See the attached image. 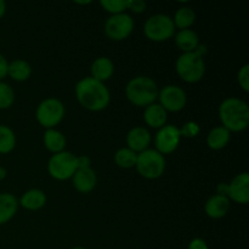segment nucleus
Instances as JSON below:
<instances>
[{"label": "nucleus", "mask_w": 249, "mask_h": 249, "mask_svg": "<svg viewBox=\"0 0 249 249\" xmlns=\"http://www.w3.org/2000/svg\"><path fill=\"white\" fill-rule=\"evenodd\" d=\"M175 44L184 53H192L199 45V38L192 29H182L178 32L175 36Z\"/></svg>", "instance_id": "obj_20"}, {"label": "nucleus", "mask_w": 249, "mask_h": 249, "mask_svg": "<svg viewBox=\"0 0 249 249\" xmlns=\"http://www.w3.org/2000/svg\"><path fill=\"white\" fill-rule=\"evenodd\" d=\"M73 186L78 192L82 194H89L96 186V174L91 168H83L77 169L74 175L72 177Z\"/></svg>", "instance_id": "obj_14"}, {"label": "nucleus", "mask_w": 249, "mask_h": 249, "mask_svg": "<svg viewBox=\"0 0 249 249\" xmlns=\"http://www.w3.org/2000/svg\"><path fill=\"white\" fill-rule=\"evenodd\" d=\"M157 83L150 77L139 75L133 78L125 87L126 99L138 107H147L158 99Z\"/></svg>", "instance_id": "obj_3"}, {"label": "nucleus", "mask_w": 249, "mask_h": 249, "mask_svg": "<svg viewBox=\"0 0 249 249\" xmlns=\"http://www.w3.org/2000/svg\"><path fill=\"white\" fill-rule=\"evenodd\" d=\"M15 101V92L9 84L0 82V109H6L12 106Z\"/></svg>", "instance_id": "obj_28"}, {"label": "nucleus", "mask_w": 249, "mask_h": 249, "mask_svg": "<svg viewBox=\"0 0 249 249\" xmlns=\"http://www.w3.org/2000/svg\"><path fill=\"white\" fill-rule=\"evenodd\" d=\"M6 12V4H5L4 0H0V18L5 15Z\"/></svg>", "instance_id": "obj_36"}, {"label": "nucleus", "mask_w": 249, "mask_h": 249, "mask_svg": "<svg viewBox=\"0 0 249 249\" xmlns=\"http://www.w3.org/2000/svg\"><path fill=\"white\" fill-rule=\"evenodd\" d=\"M136 160H138V153L128 147L119 148L114 155V162L119 168H123V169L135 167Z\"/></svg>", "instance_id": "obj_25"}, {"label": "nucleus", "mask_w": 249, "mask_h": 249, "mask_svg": "<svg viewBox=\"0 0 249 249\" xmlns=\"http://www.w3.org/2000/svg\"><path fill=\"white\" fill-rule=\"evenodd\" d=\"M75 96L85 109L91 112L104 111L111 100V95L105 83L91 77H87L77 83Z\"/></svg>", "instance_id": "obj_1"}, {"label": "nucleus", "mask_w": 249, "mask_h": 249, "mask_svg": "<svg viewBox=\"0 0 249 249\" xmlns=\"http://www.w3.org/2000/svg\"><path fill=\"white\" fill-rule=\"evenodd\" d=\"M229 209H230V199L221 195H214L209 197L204 206L206 214L212 219L224 218L228 214Z\"/></svg>", "instance_id": "obj_15"}, {"label": "nucleus", "mask_w": 249, "mask_h": 249, "mask_svg": "<svg viewBox=\"0 0 249 249\" xmlns=\"http://www.w3.org/2000/svg\"><path fill=\"white\" fill-rule=\"evenodd\" d=\"M168 118V112L160 104H152L145 107L143 111V121L148 126L155 129H160L165 125Z\"/></svg>", "instance_id": "obj_16"}, {"label": "nucleus", "mask_w": 249, "mask_h": 249, "mask_svg": "<svg viewBox=\"0 0 249 249\" xmlns=\"http://www.w3.org/2000/svg\"><path fill=\"white\" fill-rule=\"evenodd\" d=\"M146 38L152 41H165L172 38L175 33V26L172 17L168 15L157 14L148 17L143 26Z\"/></svg>", "instance_id": "obj_6"}, {"label": "nucleus", "mask_w": 249, "mask_h": 249, "mask_svg": "<svg viewBox=\"0 0 249 249\" xmlns=\"http://www.w3.org/2000/svg\"><path fill=\"white\" fill-rule=\"evenodd\" d=\"M77 169V156L68 151L55 153L48 163L49 174L51 175V178L60 181L71 179Z\"/></svg>", "instance_id": "obj_8"}, {"label": "nucleus", "mask_w": 249, "mask_h": 249, "mask_svg": "<svg viewBox=\"0 0 249 249\" xmlns=\"http://www.w3.org/2000/svg\"><path fill=\"white\" fill-rule=\"evenodd\" d=\"M6 174H7L6 169H5V168H2V167H0V180L4 179V178L6 177Z\"/></svg>", "instance_id": "obj_37"}, {"label": "nucleus", "mask_w": 249, "mask_h": 249, "mask_svg": "<svg viewBox=\"0 0 249 249\" xmlns=\"http://www.w3.org/2000/svg\"><path fill=\"white\" fill-rule=\"evenodd\" d=\"M32 74V67L27 61L24 60H15L9 63L7 67V75L12 78L16 82H24L28 79Z\"/></svg>", "instance_id": "obj_23"}, {"label": "nucleus", "mask_w": 249, "mask_h": 249, "mask_svg": "<svg viewBox=\"0 0 249 249\" xmlns=\"http://www.w3.org/2000/svg\"><path fill=\"white\" fill-rule=\"evenodd\" d=\"M44 145L53 155L65 151L66 138L61 131L56 129H46L44 133Z\"/></svg>", "instance_id": "obj_22"}, {"label": "nucleus", "mask_w": 249, "mask_h": 249, "mask_svg": "<svg viewBox=\"0 0 249 249\" xmlns=\"http://www.w3.org/2000/svg\"><path fill=\"white\" fill-rule=\"evenodd\" d=\"M90 71H91V78L105 83L113 75L114 63L112 62L111 58L102 56V57H97L92 62Z\"/></svg>", "instance_id": "obj_17"}, {"label": "nucleus", "mask_w": 249, "mask_h": 249, "mask_svg": "<svg viewBox=\"0 0 249 249\" xmlns=\"http://www.w3.org/2000/svg\"><path fill=\"white\" fill-rule=\"evenodd\" d=\"M16 146L14 130L6 125H0V153H10Z\"/></svg>", "instance_id": "obj_26"}, {"label": "nucleus", "mask_w": 249, "mask_h": 249, "mask_svg": "<svg viewBox=\"0 0 249 249\" xmlns=\"http://www.w3.org/2000/svg\"><path fill=\"white\" fill-rule=\"evenodd\" d=\"M105 34L114 41L128 38L134 29V19L128 14L111 15L105 23Z\"/></svg>", "instance_id": "obj_9"}, {"label": "nucleus", "mask_w": 249, "mask_h": 249, "mask_svg": "<svg viewBox=\"0 0 249 249\" xmlns=\"http://www.w3.org/2000/svg\"><path fill=\"white\" fill-rule=\"evenodd\" d=\"M216 195H221V196L228 197V184H219L216 186Z\"/></svg>", "instance_id": "obj_35"}, {"label": "nucleus", "mask_w": 249, "mask_h": 249, "mask_svg": "<svg viewBox=\"0 0 249 249\" xmlns=\"http://www.w3.org/2000/svg\"><path fill=\"white\" fill-rule=\"evenodd\" d=\"M65 117V106L55 97H49L41 101L36 107V118L38 123L45 129H53Z\"/></svg>", "instance_id": "obj_7"}, {"label": "nucleus", "mask_w": 249, "mask_h": 249, "mask_svg": "<svg viewBox=\"0 0 249 249\" xmlns=\"http://www.w3.org/2000/svg\"><path fill=\"white\" fill-rule=\"evenodd\" d=\"M237 80L240 87L245 90L246 92L249 91V65H243L240 68L237 74Z\"/></svg>", "instance_id": "obj_29"}, {"label": "nucleus", "mask_w": 249, "mask_h": 249, "mask_svg": "<svg viewBox=\"0 0 249 249\" xmlns=\"http://www.w3.org/2000/svg\"><path fill=\"white\" fill-rule=\"evenodd\" d=\"M187 249H209V248L204 240H202V238H194V240L190 242L189 248Z\"/></svg>", "instance_id": "obj_32"}, {"label": "nucleus", "mask_w": 249, "mask_h": 249, "mask_svg": "<svg viewBox=\"0 0 249 249\" xmlns=\"http://www.w3.org/2000/svg\"><path fill=\"white\" fill-rule=\"evenodd\" d=\"M219 117L225 129L238 133L247 129L249 124V107L247 102L237 97H229L219 107Z\"/></svg>", "instance_id": "obj_2"}, {"label": "nucleus", "mask_w": 249, "mask_h": 249, "mask_svg": "<svg viewBox=\"0 0 249 249\" xmlns=\"http://www.w3.org/2000/svg\"><path fill=\"white\" fill-rule=\"evenodd\" d=\"M181 139L180 129L177 125H164L158 130L155 138L156 151L160 155H169L178 148Z\"/></svg>", "instance_id": "obj_10"}, {"label": "nucleus", "mask_w": 249, "mask_h": 249, "mask_svg": "<svg viewBox=\"0 0 249 249\" xmlns=\"http://www.w3.org/2000/svg\"><path fill=\"white\" fill-rule=\"evenodd\" d=\"M7 67H9V62H7L6 58L0 53V82L7 75Z\"/></svg>", "instance_id": "obj_33"}, {"label": "nucleus", "mask_w": 249, "mask_h": 249, "mask_svg": "<svg viewBox=\"0 0 249 249\" xmlns=\"http://www.w3.org/2000/svg\"><path fill=\"white\" fill-rule=\"evenodd\" d=\"M228 198L240 204L249 202V174L247 172L236 175L228 184Z\"/></svg>", "instance_id": "obj_12"}, {"label": "nucleus", "mask_w": 249, "mask_h": 249, "mask_svg": "<svg viewBox=\"0 0 249 249\" xmlns=\"http://www.w3.org/2000/svg\"><path fill=\"white\" fill-rule=\"evenodd\" d=\"M18 201L11 194H0V225L11 220L17 213Z\"/></svg>", "instance_id": "obj_19"}, {"label": "nucleus", "mask_w": 249, "mask_h": 249, "mask_svg": "<svg viewBox=\"0 0 249 249\" xmlns=\"http://www.w3.org/2000/svg\"><path fill=\"white\" fill-rule=\"evenodd\" d=\"M178 75L186 83H197L206 73V63L203 57L196 51L184 53L175 62Z\"/></svg>", "instance_id": "obj_4"}, {"label": "nucleus", "mask_w": 249, "mask_h": 249, "mask_svg": "<svg viewBox=\"0 0 249 249\" xmlns=\"http://www.w3.org/2000/svg\"><path fill=\"white\" fill-rule=\"evenodd\" d=\"M135 168L139 174L145 179H158L165 170V158L158 151L147 148L138 153Z\"/></svg>", "instance_id": "obj_5"}, {"label": "nucleus", "mask_w": 249, "mask_h": 249, "mask_svg": "<svg viewBox=\"0 0 249 249\" xmlns=\"http://www.w3.org/2000/svg\"><path fill=\"white\" fill-rule=\"evenodd\" d=\"M195 21H196V14H195V11L191 7L187 6L180 7L175 12L174 18H173L175 28H179L180 31H182V29H190V27L195 23Z\"/></svg>", "instance_id": "obj_24"}, {"label": "nucleus", "mask_w": 249, "mask_h": 249, "mask_svg": "<svg viewBox=\"0 0 249 249\" xmlns=\"http://www.w3.org/2000/svg\"><path fill=\"white\" fill-rule=\"evenodd\" d=\"M231 133L228 129L221 126H215L207 135V145L211 150H223L230 141Z\"/></svg>", "instance_id": "obj_21"}, {"label": "nucleus", "mask_w": 249, "mask_h": 249, "mask_svg": "<svg viewBox=\"0 0 249 249\" xmlns=\"http://www.w3.org/2000/svg\"><path fill=\"white\" fill-rule=\"evenodd\" d=\"M151 143V134L143 126H135L130 129L126 135V145L128 148L136 153L147 150Z\"/></svg>", "instance_id": "obj_13"}, {"label": "nucleus", "mask_w": 249, "mask_h": 249, "mask_svg": "<svg viewBox=\"0 0 249 249\" xmlns=\"http://www.w3.org/2000/svg\"><path fill=\"white\" fill-rule=\"evenodd\" d=\"M160 106L167 112H179L186 106L187 97L178 85H167L158 92Z\"/></svg>", "instance_id": "obj_11"}, {"label": "nucleus", "mask_w": 249, "mask_h": 249, "mask_svg": "<svg viewBox=\"0 0 249 249\" xmlns=\"http://www.w3.org/2000/svg\"><path fill=\"white\" fill-rule=\"evenodd\" d=\"M72 249H85V248H83V247H74V248H72Z\"/></svg>", "instance_id": "obj_39"}, {"label": "nucleus", "mask_w": 249, "mask_h": 249, "mask_svg": "<svg viewBox=\"0 0 249 249\" xmlns=\"http://www.w3.org/2000/svg\"><path fill=\"white\" fill-rule=\"evenodd\" d=\"M77 4H80V5H85V4H90L91 1H75Z\"/></svg>", "instance_id": "obj_38"}, {"label": "nucleus", "mask_w": 249, "mask_h": 249, "mask_svg": "<svg viewBox=\"0 0 249 249\" xmlns=\"http://www.w3.org/2000/svg\"><path fill=\"white\" fill-rule=\"evenodd\" d=\"M46 203V196L41 190L32 189L22 195L19 203L27 211H39Z\"/></svg>", "instance_id": "obj_18"}, {"label": "nucleus", "mask_w": 249, "mask_h": 249, "mask_svg": "<svg viewBox=\"0 0 249 249\" xmlns=\"http://www.w3.org/2000/svg\"><path fill=\"white\" fill-rule=\"evenodd\" d=\"M146 2L143 0H129L128 10L135 12V14H141L146 10Z\"/></svg>", "instance_id": "obj_31"}, {"label": "nucleus", "mask_w": 249, "mask_h": 249, "mask_svg": "<svg viewBox=\"0 0 249 249\" xmlns=\"http://www.w3.org/2000/svg\"><path fill=\"white\" fill-rule=\"evenodd\" d=\"M90 158L88 156H79L77 157V167L78 169H83V168H90Z\"/></svg>", "instance_id": "obj_34"}, {"label": "nucleus", "mask_w": 249, "mask_h": 249, "mask_svg": "<svg viewBox=\"0 0 249 249\" xmlns=\"http://www.w3.org/2000/svg\"><path fill=\"white\" fill-rule=\"evenodd\" d=\"M199 133V125L195 122H187L180 129V134L185 138H195Z\"/></svg>", "instance_id": "obj_30"}, {"label": "nucleus", "mask_w": 249, "mask_h": 249, "mask_svg": "<svg viewBox=\"0 0 249 249\" xmlns=\"http://www.w3.org/2000/svg\"><path fill=\"white\" fill-rule=\"evenodd\" d=\"M100 5L111 15H118L128 10L129 0H101Z\"/></svg>", "instance_id": "obj_27"}]
</instances>
